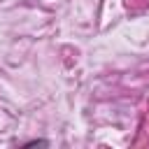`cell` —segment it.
<instances>
[{"mask_svg": "<svg viewBox=\"0 0 149 149\" xmlns=\"http://www.w3.org/2000/svg\"><path fill=\"white\" fill-rule=\"evenodd\" d=\"M23 147H49V140H28L23 142Z\"/></svg>", "mask_w": 149, "mask_h": 149, "instance_id": "obj_1", "label": "cell"}]
</instances>
